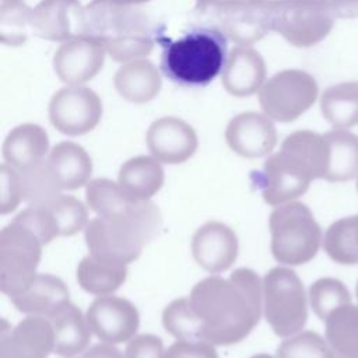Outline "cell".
<instances>
[{
    "mask_svg": "<svg viewBox=\"0 0 358 358\" xmlns=\"http://www.w3.org/2000/svg\"><path fill=\"white\" fill-rule=\"evenodd\" d=\"M199 3L201 4H213V6H220V4H224V3H228V1H234V0H197Z\"/></svg>",
    "mask_w": 358,
    "mask_h": 358,
    "instance_id": "45",
    "label": "cell"
},
{
    "mask_svg": "<svg viewBox=\"0 0 358 358\" xmlns=\"http://www.w3.org/2000/svg\"><path fill=\"white\" fill-rule=\"evenodd\" d=\"M3 1H4V0H3Z\"/></svg>",
    "mask_w": 358,
    "mask_h": 358,
    "instance_id": "51",
    "label": "cell"
},
{
    "mask_svg": "<svg viewBox=\"0 0 358 358\" xmlns=\"http://www.w3.org/2000/svg\"><path fill=\"white\" fill-rule=\"evenodd\" d=\"M66 358H88L87 355H84V354H81L80 357H66Z\"/></svg>",
    "mask_w": 358,
    "mask_h": 358,
    "instance_id": "47",
    "label": "cell"
},
{
    "mask_svg": "<svg viewBox=\"0 0 358 358\" xmlns=\"http://www.w3.org/2000/svg\"><path fill=\"white\" fill-rule=\"evenodd\" d=\"M88 358H124V354H122L120 350L115 347V344L108 343H99L95 345H91L84 352Z\"/></svg>",
    "mask_w": 358,
    "mask_h": 358,
    "instance_id": "41",
    "label": "cell"
},
{
    "mask_svg": "<svg viewBox=\"0 0 358 358\" xmlns=\"http://www.w3.org/2000/svg\"><path fill=\"white\" fill-rule=\"evenodd\" d=\"M31 32L66 42L87 35V14L80 0H41L31 11Z\"/></svg>",
    "mask_w": 358,
    "mask_h": 358,
    "instance_id": "15",
    "label": "cell"
},
{
    "mask_svg": "<svg viewBox=\"0 0 358 358\" xmlns=\"http://www.w3.org/2000/svg\"><path fill=\"white\" fill-rule=\"evenodd\" d=\"M277 358H334V352L320 334L303 330L281 341Z\"/></svg>",
    "mask_w": 358,
    "mask_h": 358,
    "instance_id": "36",
    "label": "cell"
},
{
    "mask_svg": "<svg viewBox=\"0 0 358 358\" xmlns=\"http://www.w3.org/2000/svg\"><path fill=\"white\" fill-rule=\"evenodd\" d=\"M334 358H336V357H334ZM354 358H358V354H357V355H355V357H354Z\"/></svg>",
    "mask_w": 358,
    "mask_h": 358,
    "instance_id": "49",
    "label": "cell"
},
{
    "mask_svg": "<svg viewBox=\"0 0 358 358\" xmlns=\"http://www.w3.org/2000/svg\"><path fill=\"white\" fill-rule=\"evenodd\" d=\"M327 182H347L358 175V136L345 129L326 131Z\"/></svg>",
    "mask_w": 358,
    "mask_h": 358,
    "instance_id": "28",
    "label": "cell"
},
{
    "mask_svg": "<svg viewBox=\"0 0 358 358\" xmlns=\"http://www.w3.org/2000/svg\"><path fill=\"white\" fill-rule=\"evenodd\" d=\"M250 1H255V3H259V4H263V6H268V7H278V6H282L288 1H292V0H250Z\"/></svg>",
    "mask_w": 358,
    "mask_h": 358,
    "instance_id": "44",
    "label": "cell"
},
{
    "mask_svg": "<svg viewBox=\"0 0 358 358\" xmlns=\"http://www.w3.org/2000/svg\"><path fill=\"white\" fill-rule=\"evenodd\" d=\"M323 117L334 129L358 124V81H344L327 87L320 96Z\"/></svg>",
    "mask_w": 358,
    "mask_h": 358,
    "instance_id": "30",
    "label": "cell"
},
{
    "mask_svg": "<svg viewBox=\"0 0 358 358\" xmlns=\"http://www.w3.org/2000/svg\"><path fill=\"white\" fill-rule=\"evenodd\" d=\"M32 229L43 245L57 236H73L88 224L87 207L74 196L57 194L46 201L31 204L14 218Z\"/></svg>",
    "mask_w": 358,
    "mask_h": 358,
    "instance_id": "11",
    "label": "cell"
},
{
    "mask_svg": "<svg viewBox=\"0 0 358 358\" xmlns=\"http://www.w3.org/2000/svg\"><path fill=\"white\" fill-rule=\"evenodd\" d=\"M225 91L234 96H250L266 83V63L262 55L250 46H235L228 53L221 71Z\"/></svg>",
    "mask_w": 358,
    "mask_h": 358,
    "instance_id": "21",
    "label": "cell"
},
{
    "mask_svg": "<svg viewBox=\"0 0 358 358\" xmlns=\"http://www.w3.org/2000/svg\"><path fill=\"white\" fill-rule=\"evenodd\" d=\"M87 35L98 38L115 62L148 56L154 48V29L140 10L92 0L85 7Z\"/></svg>",
    "mask_w": 358,
    "mask_h": 358,
    "instance_id": "5",
    "label": "cell"
},
{
    "mask_svg": "<svg viewBox=\"0 0 358 358\" xmlns=\"http://www.w3.org/2000/svg\"><path fill=\"white\" fill-rule=\"evenodd\" d=\"M53 351V327L46 317L28 315L14 327L3 319L0 358H48Z\"/></svg>",
    "mask_w": 358,
    "mask_h": 358,
    "instance_id": "16",
    "label": "cell"
},
{
    "mask_svg": "<svg viewBox=\"0 0 358 358\" xmlns=\"http://www.w3.org/2000/svg\"><path fill=\"white\" fill-rule=\"evenodd\" d=\"M326 255L340 264H358V214L333 222L323 238Z\"/></svg>",
    "mask_w": 358,
    "mask_h": 358,
    "instance_id": "32",
    "label": "cell"
},
{
    "mask_svg": "<svg viewBox=\"0 0 358 358\" xmlns=\"http://www.w3.org/2000/svg\"><path fill=\"white\" fill-rule=\"evenodd\" d=\"M22 201V180L18 169L8 164L0 166V214L13 213Z\"/></svg>",
    "mask_w": 358,
    "mask_h": 358,
    "instance_id": "38",
    "label": "cell"
},
{
    "mask_svg": "<svg viewBox=\"0 0 358 358\" xmlns=\"http://www.w3.org/2000/svg\"><path fill=\"white\" fill-rule=\"evenodd\" d=\"M87 323L90 330L102 343H129L140 326L137 308L126 298L99 295L88 306Z\"/></svg>",
    "mask_w": 358,
    "mask_h": 358,
    "instance_id": "13",
    "label": "cell"
},
{
    "mask_svg": "<svg viewBox=\"0 0 358 358\" xmlns=\"http://www.w3.org/2000/svg\"><path fill=\"white\" fill-rule=\"evenodd\" d=\"M338 18H358V0H331Z\"/></svg>",
    "mask_w": 358,
    "mask_h": 358,
    "instance_id": "42",
    "label": "cell"
},
{
    "mask_svg": "<svg viewBox=\"0 0 358 358\" xmlns=\"http://www.w3.org/2000/svg\"><path fill=\"white\" fill-rule=\"evenodd\" d=\"M250 358H274V357H273V355H270V354H267V352H259V354L252 355Z\"/></svg>",
    "mask_w": 358,
    "mask_h": 358,
    "instance_id": "46",
    "label": "cell"
},
{
    "mask_svg": "<svg viewBox=\"0 0 358 358\" xmlns=\"http://www.w3.org/2000/svg\"><path fill=\"white\" fill-rule=\"evenodd\" d=\"M161 227L162 215L157 204L129 200L112 213L90 220L84 236L94 257L129 264L140 257Z\"/></svg>",
    "mask_w": 358,
    "mask_h": 358,
    "instance_id": "3",
    "label": "cell"
},
{
    "mask_svg": "<svg viewBox=\"0 0 358 358\" xmlns=\"http://www.w3.org/2000/svg\"><path fill=\"white\" fill-rule=\"evenodd\" d=\"M80 287L92 295H110L127 278V264L106 262L88 255L81 259L76 271Z\"/></svg>",
    "mask_w": 358,
    "mask_h": 358,
    "instance_id": "29",
    "label": "cell"
},
{
    "mask_svg": "<svg viewBox=\"0 0 358 358\" xmlns=\"http://www.w3.org/2000/svg\"><path fill=\"white\" fill-rule=\"evenodd\" d=\"M164 329L178 340H203V326L189 296L173 299L162 310Z\"/></svg>",
    "mask_w": 358,
    "mask_h": 358,
    "instance_id": "33",
    "label": "cell"
},
{
    "mask_svg": "<svg viewBox=\"0 0 358 358\" xmlns=\"http://www.w3.org/2000/svg\"><path fill=\"white\" fill-rule=\"evenodd\" d=\"M227 57V38L221 29L193 28L164 45L161 69L176 84L207 85L222 71Z\"/></svg>",
    "mask_w": 358,
    "mask_h": 358,
    "instance_id": "4",
    "label": "cell"
},
{
    "mask_svg": "<svg viewBox=\"0 0 358 358\" xmlns=\"http://www.w3.org/2000/svg\"><path fill=\"white\" fill-rule=\"evenodd\" d=\"M357 189H358V180H357Z\"/></svg>",
    "mask_w": 358,
    "mask_h": 358,
    "instance_id": "50",
    "label": "cell"
},
{
    "mask_svg": "<svg viewBox=\"0 0 358 358\" xmlns=\"http://www.w3.org/2000/svg\"><path fill=\"white\" fill-rule=\"evenodd\" d=\"M309 303L315 315L324 322L333 310L351 303V294L340 280L323 277L309 287Z\"/></svg>",
    "mask_w": 358,
    "mask_h": 358,
    "instance_id": "35",
    "label": "cell"
},
{
    "mask_svg": "<svg viewBox=\"0 0 358 358\" xmlns=\"http://www.w3.org/2000/svg\"><path fill=\"white\" fill-rule=\"evenodd\" d=\"M96 1H102V3H108L112 6H123V7H133V6H138V4H144L150 0H96Z\"/></svg>",
    "mask_w": 358,
    "mask_h": 358,
    "instance_id": "43",
    "label": "cell"
},
{
    "mask_svg": "<svg viewBox=\"0 0 358 358\" xmlns=\"http://www.w3.org/2000/svg\"><path fill=\"white\" fill-rule=\"evenodd\" d=\"M31 11L22 0H4L0 6V41L7 46H20L31 32Z\"/></svg>",
    "mask_w": 358,
    "mask_h": 358,
    "instance_id": "34",
    "label": "cell"
},
{
    "mask_svg": "<svg viewBox=\"0 0 358 358\" xmlns=\"http://www.w3.org/2000/svg\"><path fill=\"white\" fill-rule=\"evenodd\" d=\"M221 31L241 46L260 41L273 29V7L250 0H234L215 6Z\"/></svg>",
    "mask_w": 358,
    "mask_h": 358,
    "instance_id": "17",
    "label": "cell"
},
{
    "mask_svg": "<svg viewBox=\"0 0 358 358\" xmlns=\"http://www.w3.org/2000/svg\"><path fill=\"white\" fill-rule=\"evenodd\" d=\"M190 305L201 322L203 340L214 345H232L246 338L263 313V281L246 267L228 278L210 275L190 291Z\"/></svg>",
    "mask_w": 358,
    "mask_h": 358,
    "instance_id": "1",
    "label": "cell"
},
{
    "mask_svg": "<svg viewBox=\"0 0 358 358\" xmlns=\"http://www.w3.org/2000/svg\"><path fill=\"white\" fill-rule=\"evenodd\" d=\"M327 172V144L323 134L296 130L281 143L280 151L271 154L257 185L268 206H281L302 196L315 179H324Z\"/></svg>",
    "mask_w": 358,
    "mask_h": 358,
    "instance_id": "2",
    "label": "cell"
},
{
    "mask_svg": "<svg viewBox=\"0 0 358 358\" xmlns=\"http://www.w3.org/2000/svg\"><path fill=\"white\" fill-rule=\"evenodd\" d=\"M46 166L60 190H77L88 185L92 159L77 143L60 141L48 154Z\"/></svg>",
    "mask_w": 358,
    "mask_h": 358,
    "instance_id": "23",
    "label": "cell"
},
{
    "mask_svg": "<svg viewBox=\"0 0 358 358\" xmlns=\"http://www.w3.org/2000/svg\"><path fill=\"white\" fill-rule=\"evenodd\" d=\"M43 243L27 225L13 220L0 232V289L8 298L35 278Z\"/></svg>",
    "mask_w": 358,
    "mask_h": 358,
    "instance_id": "8",
    "label": "cell"
},
{
    "mask_svg": "<svg viewBox=\"0 0 358 358\" xmlns=\"http://www.w3.org/2000/svg\"><path fill=\"white\" fill-rule=\"evenodd\" d=\"M263 316L281 338L299 333L308 320V299L298 274L282 266L263 277Z\"/></svg>",
    "mask_w": 358,
    "mask_h": 358,
    "instance_id": "7",
    "label": "cell"
},
{
    "mask_svg": "<svg viewBox=\"0 0 358 358\" xmlns=\"http://www.w3.org/2000/svg\"><path fill=\"white\" fill-rule=\"evenodd\" d=\"M165 358H218V354L206 340H178L168 347Z\"/></svg>",
    "mask_w": 358,
    "mask_h": 358,
    "instance_id": "39",
    "label": "cell"
},
{
    "mask_svg": "<svg viewBox=\"0 0 358 358\" xmlns=\"http://www.w3.org/2000/svg\"><path fill=\"white\" fill-rule=\"evenodd\" d=\"M273 257L285 266H301L319 252L322 228L301 201L277 206L268 218Z\"/></svg>",
    "mask_w": 358,
    "mask_h": 358,
    "instance_id": "6",
    "label": "cell"
},
{
    "mask_svg": "<svg viewBox=\"0 0 358 358\" xmlns=\"http://www.w3.org/2000/svg\"><path fill=\"white\" fill-rule=\"evenodd\" d=\"M355 295H357V298H358V282H357V288H355Z\"/></svg>",
    "mask_w": 358,
    "mask_h": 358,
    "instance_id": "48",
    "label": "cell"
},
{
    "mask_svg": "<svg viewBox=\"0 0 358 358\" xmlns=\"http://www.w3.org/2000/svg\"><path fill=\"white\" fill-rule=\"evenodd\" d=\"M6 164L18 171L31 169L45 161L49 151L46 130L36 123H22L11 129L3 143Z\"/></svg>",
    "mask_w": 358,
    "mask_h": 358,
    "instance_id": "24",
    "label": "cell"
},
{
    "mask_svg": "<svg viewBox=\"0 0 358 358\" xmlns=\"http://www.w3.org/2000/svg\"><path fill=\"white\" fill-rule=\"evenodd\" d=\"M165 173L161 162L152 155H137L122 164L117 183L136 201L151 200L162 187Z\"/></svg>",
    "mask_w": 358,
    "mask_h": 358,
    "instance_id": "26",
    "label": "cell"
},
{
    "mask_svg": "<svg viewBox=\"0 0 358 358\" xmlns=\"http://www.w3.org/2000/svg\"><path fill=\"white\" fill-rule=\"evenodd\" d=\"M20 173L22 180V201L28 203V206L46 201L62 192L45 161L31 169L20 171Z\"/></svg>",
    "mask_w": 358,
    "mask_h": 358,
    "instance_id": "37",
    "label": "cell"
},
{
    "mask_svg": "<svg viewBox=\"0 0 358 358\" xmlns=\"http://www.w3.org/2000/svg\"><path fill=\"white\" fill-rule=\"evenodd\" d=\"M124 358H165L164 343L154 334L134 336L126 345Z\"/></svg>",
    "mask_w": 358,
    "mask_h": 358,
    "instance_id": "40",
    "label": "cell"
},
{
    "mask_svg": "<svg viewBox=\"0 0 358 358\" xmlns=\"http://www.w3.org/2000/svg\"><path fill=\"white\" fill-rule=\"evenodd\" d=\"M145 141L151 155L169 165L187 161L199 145L194 129L175 116H164L154 120L147 130Z\"/></svg>",
    "mask_w": 358,
    "mask_h": 358,
    "instance_id": "18",
    "label": "cell"
},
{
    "mask_svg": "<svg viewBox=\"0 0 358 358\" xmlns=\"http://www.w3.org/2000/svg\"><path fill=\"white\" fill-rule=\"evenodd\" d=\"M117 94L131 103L152 101L162 85V78L155 64L147 59L123 63L113 77Z\"/></svg>",
    "mask_w": 358,
    "mask_h": 358,
    "instance_id": "25",
    "label": "cell"
},
{
    "mask_svg": "<svg viewBox=\"0 0 358 358\" xmlns=\"http://www.w3.org/2000/svg\"><path fill=\"white\" fill-rule=\"evenodd\" d=\"M106 49L92 35H81L63 42L53 56V69L67 85H81L92 80L102 69Z\"/></svg>",
    "mask_w": 358,
    "mask_h": 358,
    "instance_id": "14",
    "label": "cell"
},
{
    "mask_svg": "<svg viewBox=\"0 0 358 358\" xmlns=\"http://www.w3.org/2000/svg\"><path fill=\"white\" fill-rule=\"evenodd\" d=\"M55 334V354L60 357H74L83 354L92 337V331L87 323V317L74 303L66 305L63 309L48 317Z\"/></svg>",
    "mask_w": 358,
    "mask_h": 358,
    "instance_id": "27",
    "label": "cell"
},
{
    "mask_svg": "<svg viewBox=\"0 0 358 358\" xmlns=\"http://www.w3.org/2000/svg\"><path fill=\"white\" fill-rule=\"evenodd\" d=\"M238 252L239 242L235 231L220 221H208L193 234V259L210 274L227 271L238 259Z\"/></svg>",
    "mask_w": 358,
    "mask_h": 358,
    "instance_id": "19",
    "label": "cell"
},
{
    "mask_svg": "<svg viewBox=\"0 0 358 358\" xmlns=\"http://www.w3.org/2000/svg\"><path fill=\"white\" fill-rule=\"evenodd\" d=\"M14 308L31 316L50 317L70 303V292L62 278L42 273L36 274L27 288L10 296Z\"/></svg>",
    "mask_w": 358,
    "mask_h": 358,
    "instance_id": "22",
    "label": "cell"
},
{
    "mask_svg": "<svg viewBox=\"0 0 358 358\" xmlns=\"http://www.w3.org/2000/svg\"><path fill=\"white\" fill-rule=\"evenodd\" d=\"M52 126L67 136H83L94 130L102 117V101L83 85H67L53 94L49 102Z\"/></svg>",
    "mask_w": 358,
    "mask_h": 358,
    "instance_id": "12",
    "label": "cell"
},
{
    "mask_svg": "<svg viewBox=\"0 0 358 358\" xmlns=\"http://www.w3.org/2000/svg\"><path fill=\"white\" fill-rule=\"evenodd\" d=\"M326 341L336 358H354L358 354V306L343 305L324 320Z\"/></svg>",
    "mask_w": 358,
    "mask_h": 358,
    "instance_id": "31",
    "label": "cell"
},
{
    "mask_svg": "<svg viewBox=\"0 0 358 358\" xmlns=\"http://www.w3.org/2000/svg\"><path fill=\"white\" fill-rule=\"evenodd\" d=\"M228 147L243 158L268 155L277 144V130L266 113L242 112L234 116L225 129Z\"/></svg>",
    "mask_w": 358,
    "mask_h": 358,
    "instance_id": "20",
    "label": "cell"
},
{
    "mask_svg": "<svg viewBox=\"0 0 358 358\" xmlns=\"http://www.w3.org/2000/svg\"><path fill=\"white\" fill-rule=\"evenodd\" d=\"M319 87L313 76L287 69L271 76L259 91L263 112L273 120L289 123L305 113L317 99Z\"/></svg>",
    "mask_w": 358,
    "mask_h": 358,
    "instance_id": "9",
    "label": "cell"
},
{
    "mask_svg": "<svg viewBox=\"0 0 358 358\" xmlns=\"http://www.w3.org/2000/svg\"><path fill=\"white\" fill-rule=\"evenodd\" d=\"M337 18L331 0H292L273 8V31L296 48L322 42Z\"/></svg>",
    "mask_w": 358,
    "mask_h": 358,
    "instance_id": "10",
    "label": "cell"
}]
</instances>
